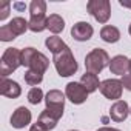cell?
Returning <instances> with one entry per match:
<instances>
[{
  "label": "cell",
  "instance_id": "29",
  "mask_svg": "<svg viewBox=\"0 0 131 131\" xmlns=\"http://www.w3.org/2000/svg\"><path fill=\"white\" fill-rule=\"evenodd\" d=\"M120 5H122L123 8H129V9H131V2H123V0H122Z\"/></svg>",
  "mask_w": 131,
  "mask_h": 131
},
{
  "label": "cell",
  "instance_id": "22",
  "mask_svg": "<svg viewBox=\"0 0 131 131\" xmlns=\"http://www.w3.org/2000/svg\"><path fill=\"white\" fill-rule=\"evenodd\" d=\"M42 80H43V74H40V73H37V71L28 70V71L25 73V82H26L28 85H31V86L39 85Z\"/></svg>",
  "mask_w": 131,
  "mask_h": 131
},
{
  "label": "cell",
  "instance_id": "30",
  "mask_svg": "<svg viewBox=\"0 0 131 131\" xmlns=\"http://www.w3.org/2000/svg\"><path fill=\"white\" fill-rule=\"evenodd\" d=\"M14 6H16L17 9H22V8H25V5H22V3H16Z\"/></svg>",
  "mask_w": 131,
  "mask_h": 131
},
{
  "label": "cell",
  "instance_id": "18",
  "mask_svg": "<svg viewBox=\"0 0 131 131\" xmlns=\"http://www.w3.org/2000/svg\"><path fill=\"white\" fill-rule=\"evenodd\" d=\"M65 28V20L59 16V14H51L46 20V29H49L52 34H59L62 32Z\"/></svg>",
  "mask_w": 131,
  "mask_h": 131
},
{
  "label": "cell",
  "instance_id": "16",
  "mask_svg": "<svg viewBox=\"0 0 131 131\" xmlns=\"http://www.w3.org/2000/svg\"><path fill=\"white\" fill-rule=\"evenodd\" d=\"M57 122H59V119H57L54 114H51L48 110H43V111L40 113V116H39V120H37V123L42 125L46 131L54 129L56 125H57Z\"/></svg>",
  "mask_w": 131,
  "mask_h": 131
},
{
  "label": "cell",
  "instance_id": "8",
  "mask_svg": "<svg viewBox=\"0 0 131 131\" xmlns=\"http://www.w3.org/2000/svg\"><path fill=\"white\" fill-rule=\"evenodd\" d=\"M65 94L67 97L74 103V105H80L88 99V91L85 90V86L80 82H70L67 85V90H65Z\"/></svg>",
  "mask_w": 131,
  "mask_h": 131
},
{
  "label": "cell",
  "instance_id": "25",
  "mask_svg": "<svg viewBox=\"0 0 131 131\" xmlns=\"http://www.w3.org/2000/svg\"><path fill=\"white\" fill-rule=\"evenodd\" d=\"M9 8H11V5H9V2H0V20H5L8 16H9Z\"/></svg>",
  "mask_w": 131,
  "mask_h": 131
},
{
  "label": "cell",
  "instance_id": "5",
  "mask_svg": "<svg viewBox=\"0 0 131 131\" xmlns=\"http://www.w3.org/2000/svg\"><path fill=\"white\" fill-rule=\"evenodd\" d=\"M86 9L99 23H106L110 20L111 5L108 0H90L86 5Z\"/></svg>",
  "mask_w": 131,
  "mask_h": 131
},
{
  "label": "cell",
  "instance_id": "17",
  "mask_svg": "<svg viewBox=\"0 0 131 131\" xmlns=\"http://www.w3.org/2000/svg\"><path fill=\"white\" fill-rule=\"evenodd\" d=\"M80 83L85 86V90L88 93H94L97 88H100L99 77H97V74H93V73H85L80 79Z\"/></svg>",
  "mask_w": 131,
  "mask_h": 131
},
{
  "label": "cell",
  "instance_id": "31",
  "mask_svg": "<svg viewBox=\"0 0 131 131\" xmlns=\"http://www.w3.org/2000/svg\"><path fill=\"white\" fill-rule=\"evenodd\" d=\"M129 74H131V59H129Z\"/></svg>",
  "mask_w": 131,
  "mask_h": 131
},
{
  "label": "cell",
  "instance_id": "32",
  "mask_svg": "<svg viewBox=\"0 0 131 131\" xmlns=\"http://www.w3.org/2000/svg\"><path fill=\"white\" fill-rule=\"evenodd\" d=\"M128 31H129V34H131V25H129V28H128Z\"/></svg>",
  "mask_w": 131,
  "mask_h": 131
},
{
  "label": "cell",
  "instance_id": "27",
  "mask_svg": "<svg viewBox=\"0 0 131 131\" xmlns=\"http://www.w3.org/2000/svg\"><path fill=\"white\" fill-rule=\"evenodd\" d=\"M29 131H46V129H45V128H43L42 125H39V123L36 122V123H32V125H31Z\"/></svg>",
  "mask_w": 131,
  "mask_h": 131
},
{
  "label": "cell",
  "instance_id": "6",
  "mask_svg": "<svg viewBox=\"0 0 131 131\" xmlns=\"http://www.w3.org/2000/svg\"><path fill=\"white\" fill-rule=\"evenodd\" d=\"M45 102H46V108L51 114H54L57 119H60L63 116V108H65V96L62 91L59 90H51L48 91L46 97H45Z\"/></svg>",
  "mask_w": 131,
  "mask_h": 131
},
{
  "label": "cell",
  "instance_id": "24",
  "mask_svg": "<svg viewBox=\"0 0 131 131\" xmlns=\"http://www.w3.org/2000/svg\"><path fill=\"white\" fill-rule=\"evenodd\" d=\"M16 39V34L9 29L8 25H3L2 28H0V40L2 42H11Z\"/></svg>",
  "mask_w": 131,
  "mask_h": 131
},
{
  "label": "cell",
  "instance_id": "12",
  "mask_svg": "<svg viewBox=\"0 0 131 131\" xmlns=\"http://www.w3.org/2000/svg\"><path fill=\"white\" fill-rule=\"evenodd\" d=\"M129 114V108H128V103L125 100H117L111 105V110H110V117L114 120V122H123Z\"/></svg>",
  "mask_w": 131,
  "mask_h": 131
},
{
  "label": "cell",
  "instance_id": "33",
  "mask_svg": "<svg viewBox=\"0 0 131 131\" xmlns=\"http://www.w3.org/2000/svg\"><path fill=\"white\" fill-rule=\"evenodd\" d=\"M70 131H76V129H70Z\"/></svg>",
  "mask_w": 131,
  "mask_h": 131
},
{
  "label": "cell",
  "instance_id": "19",
  "mask_svg": "<svg viewBox=\"0 0 131 131\" xmlns=\"http://www.w3.org/2000/svg\"><path fill=\"white\" fill-rule=\"evenodd\" d=\"M8 26H9V29L16 34V37L25 34V31L29 29V23H28L23 17H14V19L8 23Z\"/></svg>",
  "mask_w": 131,
  "mask_h": 131
},
{
  "label": "cell",
  "instance_id": "11",
  "mask_svg": "<svg viewBox=\"0 0 131 131\" xmlns=\"http://www.w3.org/2000/svg\"><path fill=\"white\" fill-rule=\"evenodd\" d=\"M0 93L5 97H9V99H17L20 94H22V88L17 82L14 80H9V79H2L0 80Z\"/></svg>",
  "mask_w": 131,
  "mask_h": 131
},
{
  "label": "cell",
  "instance_id": "4",
  "mask_svg": "<svg viewBox=\"0 0 131 131\" xmlns=\"http://www.w3.org/2000/svg\"><path fill=\"white\" fill-rule=\"evenodd\" d=\"M110 56L105 49L102 48H94L91 52L86 54L85 57V67H86V71L88 73H93V74H99L105 67L110 65Z\"/></svg>",
  "mask_w": 131,
  "mask_h": 131
},
{
  "label": "cell",
  "instance_id": "26",
  "mask_svg": "<svg viewBox=\"0 0 131 131\" xmlns=\"http://www.w3.org/2000/svg\"><path fill=\"white\" fill-rule=\"evenodd\" d=\"M122 85H123V88L125 90H128V91H131V74H125V76H122Z\"/></svg>",
  "mask_w": 131,
  "mask_h": 131
},
{
  "label": "cell",
  "instance_id": "23",
  "mask_svg": "<svg viewBox=\"0 0 131 131\" xmlns=\"http://www.w3.org/2000/svg\"><path fill=\"white\" fill-rule=\"evenodd\" d=\"M42 99H43V91H42L40 88L34 86V88L29 90V93H28V102H29V103L39 105V103L42 102Z\"/></svg>",
  "mask_w": 131,
  "mask_h": 131
},
{
  "label": "cell",
  "instance_id": "34",
  "mask_svg": "<svg viewBox=\"0 0 131 131\" xmlns=\"http://www.w3.org/2000/svg\"><path fill=\"white\" fill-rule=\"evenodd\" d=\"M129 113H131V110H129Z\"/></svg>",
  "mask_w": 131,
  "mask_h": 131
},
{
  "label": "cell",
  "instance_id": "15",
  "mask_svg": "<svg viewBox=\"0 0 131 131\" xmlns=\"http://www.w3.org/2000/svg\"><path fill=\"white\" fill-rule=\"evenodd\" d=\"M100 37L106 43H116L120 39V31L113 25H106L100 29Z\"/></svg>",
  "mask_w": 131,
  "mask_h": 131
},
{
  "label": "cell",
  "instance_id": "2",
  "mask_svg": "<svg viewBox=\"0 0 131 131\" xmlns=\"http://www.w3.org/2000/svg\"><path fill=\"white\" fill-rule=\"evenodd\" d=\"M52 62H54V67H56L60 77H70V76L76 74V71L79 68V65H77V62H76L70 48L56 54L52 57Z\"/></svg>",
  "mask_w": 131,
  "mask_h": 131
},
{
  "label": "cell",
  "instance_id": "1",
  "mask_svg": "<svg viewBox=\"0 0 131 131\" xmlns=\"http://www.w3.org/2000/svg\"><path fill=\"white\" fill-rule=\"evenodd\" d=\"M22 65L26 67L28 70H32V71L43 74L49 67V60L45 54H42L36 48L29 46V48L22 49Z\"/></svg>",
  "mask_w": 131,
  "mask_h": 131
},
{
  "label": "cell",
  "instance_id": "20",
  "mask_svg": "<svg viewBox=\"0 0 131 131\" xmlns=\"http://www.w3.org/2000/svg\"><path fill=\"white\" fill-rule=\"evenodd\" d=\"M46 13V3L43 0H32L29 5V16L31 17H40Z\"/></svg>",
  "mask_w": 131,
  "mask_h": 131
},
{
  "label": "cell",
  "instance_id": "28",
  "mask_svg": "<svg viewBox=\"0 0 131 131\" xmlns=\"http://www.w3.org/2000/svg\"><path fill=\"white\" fill-rule=\"evenodd\" d=\"M97 131H120V129H117V128H110V126H102V128H99Z\"/></svg>",
  "mask_w": 131,
  "mask_h": 131
},
{
  "label": "cell",
  "instance_id": "9",
  "mask_svg": "<svg viewBox=\"0 0 131 131\" xmlns=\"http://www.w3.org/2000/svg\"><path fill=\"white\" fill-rule=\"evenodd\" d=\"M93 32H94V29H93V26L88 22H77L71 28V36L77 42H86V40H90L93 37Z\"/></svg>",
  "mask_w": 131,
  "mask_h": 131
},
{
  "label": "cell",
  "instance_id": "14",
  "mask_svg": "<svg viewBox=\"0 0 131 131\" xmlns=\"http://www.w3.org/2000/svg\"><path fill=\"white\" fill-rule=\"evenodd\" d=\"M45 45H46V48H48V49H49L54 56L70 48L67 43H65L60 37H57V36H51V37H48V39L45 40Z\"/></svg>",
  "mask_w": 131,
  "mask_h": 131
},
{
  "label": "cell",
  "instance_id": "21",
  "mask_svg": "<svg viewBox=\"0 0 131 131\" xmlns=\"http://www.w3.org/2000/svg\"><path fill=\"white\" fill-rule=\"evenodd\" d=\"M46 16H40V17H31L29 19V29L32 32H42L43 29H46Z\"/></svg>",
  "mask_w": 131,
  "mask_h": 131
},
{
  "label": "cell",
  "instance_id": "7",
  "mask_svg": "<svg viewBox=\"0 0 131 131\" xmlns=\"http://www.w3.org/2000/svg\"><path fill=\"white\" fill-rule=\"evenodd\" d=\"M122 90H123V85L117 79H106L100 83V93L110 100L117 102L122 97Z\"/></svg>",
  "mask_w": 131,
  "mask_h": 131
},
{
  "label": "cell",
  "instance_id": "13",
  "mask_svg": "<svg viewBox=\"0 0 131 131\" xmlns=\"http://www.w3.org/2000/svg\"><path fill=\"white\" fill-rule=\"evenodd\" d=\"M110 71L117 76H125L126 71H129V59L125 56H116L110 62Z\"/></svg>",
  "mask_w": 131,
  "mask_h": 131
},
{
  "label": "cell",
  "instance_id": "3",
  "mask_svg": "<svg viewBox=\"0 0 131 131\" xmlns=\"http://www.w3.org/2000/svg\"><path fill=\"white\" fill-rule=\"evenodd\" d=\"M22 65V51L19 48H6V51L0 60V76L6 79L11 73H14Z\"/></svg>",
  "mask_w": 131,
  "mask_h": 131
},
{
  "label": "cell",
  "instance_id": "10",
  "mask_svg": "<svg viewBox=\"0 0 131 131\" xmlns=\"http://www.w3.org/2000/svg\"><path fill=\"white\" fill-rule=\"evenodd\" d=\"M31 119H32L31 111L28 108H25V106H19L11 116V125L14 128H17V129H20V128L28 126L31 123Z\"/></svg>",
  "mask_w": 131,
  "mask_h": 131
}]
</instances>
